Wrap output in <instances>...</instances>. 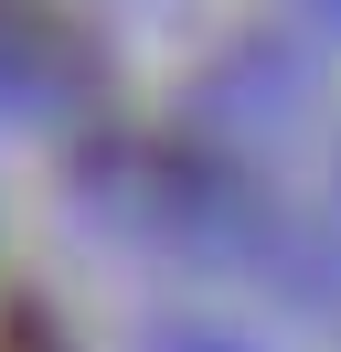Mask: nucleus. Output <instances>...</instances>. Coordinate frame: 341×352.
<instances>
[{
    "mask_svg": "<svg viewBox=\"0 0 341 352\" xmlns=\"http://www.w3.org/2000/svg\"><path fill=\"white\" fill-rule=\"evenodd\" d=\"M160 352H234V342H213V331H170Z\"/></svg>",
    "mask_w": 341,
    "mask_h": 352,
    "instance_id": "obj_1",
    "label": "nucleus"
}]
</instances>
